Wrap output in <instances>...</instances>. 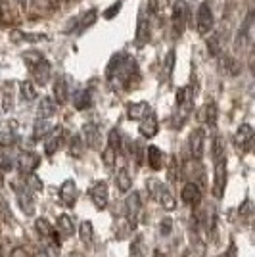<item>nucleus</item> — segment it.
Masks as SVG:
<instances>
[{
	"label": "nucleus",
	"instance_id": "nucleus-49",
	"mask_svg": "<svg viewBox=\"0 0 255 257\" xmlns=\"http://www.w3.org/2000/svg\"><path fill=\"white\" fill-rule=\"evenodd\" d=\"M253 58H255V46H253Z\"/></svg>",
	"mask_w": 255,
	"mask_h": 257
},
{
	"label": "nucleus",
	"instance_id": "nucleus-39",
	"mask_svg": "<svg viewBox=\"0 0 255 257\" xmlns=\"http://www.w3.org/2000/svg\"><path fill=\"white\" fill-rule=\"evenodd\" d=\"M173 69H175V50H169L167 58H165V71L169 77H173Z\"/></svg>",
	"mask_w": 255,
	"mask_h": 257
},
{
	"label": "nucleus",
	"instance_id": "nucleus-8",
	"mask_svg": "<svg viewBox=\"0 0 255 257\" xmlns=\"http://www.w3.org/2000/svg\"><path fill=\"white\" fill-rule=\"evenodd\" d=\"M39 163H41V158L35 154V152H22L18 158H16V167H18V171L25 175V177H29L35 173V169L39 167Z\"/></svg>",
	"mask_w": 255,
	"mask_h": 257
},
{
	"label": "nucleus",
	"instance_id": "nucleus-45",
	"mask_svg": "<svg viewBox=\"0 0 255 257\" xmlns=\"http://www.w3.org/2000/svg\"><path fill=\"white\" fill-rule=\"evenodd\" d=\"M37 257H48V253H46V251H41V253H39Z\"/></svg>",
	"mask_w": 255,
	"mask_h": 257
},
{
	"label": "nucleus",
	"instance_id": "nucleus-41",
	"mask_svg": "<svg viewBox=\"0 0 255 257\" xmlns=\"http://www.w3.org/2000/svg\"><path fill=\"white\" fill-rule=\"evenodd\" d=\"M160 228H161V236H167L171 234V230H173V221L171 219H163L160 223Z\"/></svg>",
	"mask_w": 255,
	"mask_h": 257
},
{
	"label": "nucleus",
	"instance_id": "nucleus-11",
	"mask_svg": "<svg viewBox=\"0 0 255 257\" xmlns=\"http://www.w3.org/2000/svg\"><path fill=\"white\" fill-rule=\"evenodd\" d=\"M188 22V4L186 0H175L173 4V23H175V31L181 35Z\"/></svg>",
	"mask_w": 255,
	"mask_h": 257
},
{
	"label": "nucleus",
	"instance_id": "nucleus-28",
	"mask_svg": "<svg viewBox=\"0 0 255 257\" xmlns=\"http://www.w3.org/2000/svg\"><path fill=\"white\" fill-rule=\"evenodd\" d=\"M52 125L48 119H37L35 121V127H33V137L35 140H44L50 133H52Z\"/></svg>",
	"mask_w": 255,
	"mask_h": 257
},
{
	"label": "nucleus",
	"instance_id": "nucleus-48",
	"mask_svg": "<svg viewBox=\"0 0 255 257\" xmlns=\"http://www.w3.org/2000/svg\"><path fill=\"white\" fill-rule=\"evenodd\" d=\"M18 2H20V4H25V2H27V0H18Z\"/></svg>",
	"mask_w": 255,
	"mask_h": 257
},
{
	"label": "nucleus",
	"instance_id": "nucleus-33",
	"mask_svg": "<svg viewBox=\"0 0 255 257\" xmlns=\"http://www.w3.org/2000/svg\"><path fill=\"white\" fill-rule=\"evenodd\" d=\"M211 158H213V161H217V160H221V158H224V139H223V137H215V139H213Z\"/></svg>",
	"mask_w": 255,
	"mask_h": 257
},
{
	"label": "nucleus",
	"instance_id": "nucleus-26",
	"mask_svg": "<svg viewBox=\"0 0 255 257\" xmlns=\"http://www.w3.org/2000/svg\"><path fill=\"white\" fill-rule=\"evenodd\" d=\"M200 119H202L207 127H215V125H217V106H215V102H207V104L202 107Z\"/></svg>",
	"mask_w": 255,
	"mask_h": 257
},
{
	"label": "nucleus",
	"instance_id": "nucleus-25",
	"mask_svg": "<svg viewBox=\"0 0 255 257\" xmlns=\"http://www.w3.org/2000/svg\"><path fill=\"white\" fill-rule=\"evenodd\" d=\"M56 107H58V104L50 96L41 98L39 107H37V119H50L56 113Z\"/></svg>",
	"mask_w": 255,
	"mask_h": 257
},
{
	"label": "nucleus",
	"instance_id": "nucleus-1",
	"mask_svg": "<svg viewBox=\"0 0 255 257\" xmlns=\"http://www.w3.org/2000/svg\"><path fill=\"white\" fill-rule=\"evenodd\" d=\"M137 77H139V64L133 56H129L125 52L115 54L106 67L107 85L115 92L131 88Z\"/></svg>",
	"mask_w": 255,
	"mask_h": 257
},
{
	"label": "nucleus",
	"instance_id": "nucleus-3",
	"mask_svg": "<svg viewBox=\"0 0 255 257\" xmlns=\"http://www.w3.org/2000/svg\"><path fill=\"white\" fill-rule=\"evenodd\" d=\"M148 190H150V196H152V198H154V200H156L163 209L173 211V209L177 207V200H175V196L171 194L169 186H167L165 182L158 181V179H150Z\"/></svg>",
	"mask_w": 255,
	"mask_h": 257
},
{
	"label": "nucleus",
	"instance_id": "nucleus-40",
	"mask_svg": "<svg viewBox=\"0 0 255 257\" xmlns=\"http://www.w3.org/2000/svg\"><path fill=\"white\" fill-rule=\"evenodd\" d=\"M81 144H83V139H81V137H75L73 142H71V154H75V156H81V154H83Z\"/></svg>",
	"mask_w": 255,
	"mask_h": 257
},
{
	"label": "nucleus",
	"instance_id": "nucleus-27",
	"mask_svg": "<svg viewBox=\"0 0 255 257\" xmlns=\"http://www.w3.org/2000/svg\"><path fill=\"white\" fill-rule=\"evenodd\" d=\"M146 156H148L150 167H152L154 171H160L161 167H163V152H161L158 146H148Z\"/></svg>",
	"mask_w": 255,
	"mask_h": 257
},
{
	"label": "nucleus",
	"instance_id": "nucleus-18",
	"mask_svg": "<svg viewBox=\"0 0 255 257\" xmlns=\"http://www.w3.org/2000/svg\"><path fill=\"white\" fill-rule=\"evenodd\" d=\"M16 190H18V202H20V205H22V209L27 215H31L33 209H35L33 190L27 186V184H23V186H16Z\"/></svg>",
	"mask_w": 255,
	"mask_h": 257
},
{
	"label": "nucleus",
	"instance_id": "nucleus-47",
	"mask_svg": "<svg viewBox=\"0 0 255 257\" xmlns=\"http://www.w3.org/2000/svg\"><path fill=\"white\" fill-rule=\"evenodd\" d=\"M251 94H253V96H255V85L251 86Z\"/></svg>",
	"mask_w": 255,
	"mask_h": 257
},
{
	"label": "nucleus",
	"instance_id": "nucleus-17",
	"mask_svg": "<svg viewBox=\"0 0 255 257\" xmlns=\"http://www.w3.org/2000/svg\"><path fill=\"white\" fill-rule=\"evenodd\" d=\"M152 113H154V109H152L148 102H133L127 107V115L133 121H142V119H146Z\"/></svg>",
	"mask_w": 255,
	"mask_h": 257
},
{
	"label": "nucleus",
	"instance_id": "nucleus-46",
	"mask_svg": "<svg viewBox=\"0 0 255 257\" xmlns=\"http://www.w3.org/2000/svg\"><path fill=\"white\" fill-rule=\"evenodd\" d=\"M219 257H232L230 253H223V255H219Z\"/></svg>",
	"mask_w": 255,
	"mask_h": 257
},
{
	"label": "nucleus",
	"instance_id": "nucleus-14",
	"mask_svg": "<svg viewBox=\"0 0 255 257\" xmlns=\"http://www.w3.org/2000/svg\"><path fill=\"white\" fill-rule=\"evenodd\" d=\"M253 20H255V12H249L247 16L244 18V23L240 25V29L236 33V39H234V48L236 50H242L247 43V35H249V27L253 25Z\"/></svg>",
	"mask_w": 255,
	"mask_h": 257
},
{
	"label": "nucleus",
	"instance_id": "nucleus-24",
	"mask_svg": "<svg viewBox=\"0 0 255 257\" xmlns=\"http://www.w3.org/2000/svg\"><path fill=\"white\" fill-rule=\"evenodd\" d=\"M69 98V83L67 77H58L54 81V100L56 104H65Z\"/></svg>",
	"mask_w": 255,
	"mask_h": 257
},
{
	"label": "nucleus",
	"instance_id": "nucleus-23",
	"mask_svg": "<svg viewBox=\"0 0 255 257\" xmlns=\"http://www.w3.org/2000/svg\"><path fill=\"white\" fill-rule=\"evenodd\" d=\"M139 131L144 139H154V137L158 135V131H160V121L156 117V113H152V115H148L146 119H142Z\"/></svg>",
	"mask_w": 255,
	"mask_h": 257
},
{
	"label": "nucleus",
	"instance_id": "nucleus-30",
	"mask_svg": "<svg viewBox=\"0 0 255 257\" xmlns=\"http://www.w3.org/2000/svg\"><path fill=\"white\" fill-rule=\"evenodd\" d=\"M115 186L119 188V192H129L131 186H133V179L125 167H121L115 175Z\"/></svg>",
	"mask_w": 255,
	"mask_h": 257
},
{
	"label": "nucleus",
	"instance_id": "nucleus-29",
	"mask_svg": "<svg viewBox=\"0 0 255 257\" xmlns=\"http://www.w3.org/2000/svg\"><path fill=\"white\" fill-rule=\"evenodd\" d=\"M56 228H58V232L64 236V238H71V236L75 234V225L69 215H60Z\"/></svg>",
	"mask_w": 255,
	"mask_h": 257
},
{
	"label": "nucleus",
	"instance_id": "nucleus-16",
	"mask_svg": "<svg viewBox=\"0 0 255 257\" xmlns=\"http://www.w3.org/2000/svg\"><path fill=\"white\" fill-rule=\"evenodd\" d=\"M217 65H219V71L228 77H234L240 73V62L236 58H232V56H228V54L219 56L217 58Z\"/></svg>",
	"mask_w": 255,
	"mask_h": 257
},
{
	"label": "nucleus",
	"instance_id": "nucleus-42",
	"mask_svg": "<svg viewBox=\"0 0 255 257\" xmlns=\"http://www.w3.org/2000/svg\"><path fill=\"white\" fill-rule=\"evenodd\" d=\"M177 167H179V163H177V158H173V160H171V167H169V179H171V181H177V179H179Z\"/></svg>",
	"mask_w": 255,
	"mask_h": 257
},
{
	"label": "nucleus",
	"instance_id": "nucleus-15",
	"mask_svg": "<svg viewBox=\"0 0 255 257\" xmlns=\"http://www.w3.org/2000/svg\"><path fill=\"white\" fill-rule=\"evenodd\" d=\"M60 200L65 207H73L75 205V202H77V184H75L73 179H67L60 186Z\"/></svg>",
	"mask_w": 255,
	"mask_h": 257
},
{
	"label": "nucleus",
	"instance_id": "nucleus-9",
	"mask_svg": "<svg viewBox=\"0 0 255 257\" xmlns=\"http://www.w3.org/2000/svg\"><path fill=\"white\" fill-rule=\"evenodd\" d=\"M140 211H142V200L139 192H131L125 200V217H127L129 225L137 226L139 223Z\"/></svg>",
	"mask_w": 255,
	"mask_h": 257
},
{
	"label": "nucleus",
	"instance_id": "nucleus-21",
	"mask_svg": "<svg viewBox=\"0 0 255 257\" xmlns=\"http://www.w3.org/2000/svg\"><path fill=\"white\" fill-rule=\"evenodd\" d=\"M62 139H64V128L54 127L52 133H50V135L44 139V154H46V156H52L54 152L60 148Z\"/></svg>",
	"mask_w": 255,
	"mask_h": 257
},
{
	"label": "nucleus",
	"instance_id": "nucleus-7",
	"mask_svg": "<svg viewBox=\"0 0 255 257\" xmlns=\"http://www.w3.org/2000/svg\"><path fill=\"white\" fill-rule=\"evenodd\" d=\"M215 25V18H213V12L209 8L207 2H202L200 8H198V16H196V29L200 35H207Z\"/></svg>",
	"mask_w": 255,
	"mask_h": 257
},
{
	"label": "nucleus",
	"instance_id": "nucleus-34",
	"mask_svg": "<svg viewBox=\"0 0 255 257\" xmlns=\"http://www.w3.org/2000/svg\"><path fill=\"white\" fill-rule=\"evenodd\" d=\"M20 90H22V98L25 102H33L37 98V86L29 83V81H23L20 85Z\"/></svg>",
	"mask_w": 255,
	"mask_h": 257
},
{
	"label": "nucleus",
	"instance_id": "nucleus-20",
	"mask_svg": "<svg viewBox=\"0 0 255 257\" xmlns=\"http://www.w3.org/2000/svg\"><path fill=\"white\" fill-rule=\"evenodd\" d=\"M83 139H85V144L92 150H98L100 144H102V135H100V128L96 127L94 123H88L83 128Z\"/></svg>",
	"mask_w": 255,
	"mask_h": 257
},
{
	"label": "nucleus",
	"instance_id": "nucleus-32",
	"mask_svg": "<svg viewBox=\"0 0 255 257\" xmlns=\"http://www.w3.org/2000/svg\"><path fill=\"white\" fill-rule=\"evenodd\" d=\"M207 50H209V54L215 56V58L223 56V35H221V33H215V35H211V37L207 39Z\"/></svg>",
	"mask_w": 255,
	"mask_h": 257
},
{
	"label": "nucleus",
	"instance_id": "nucleus-12",
	"mask_svg": "<svg viewBox=\"0 0 255 257\" xmlns=\"http://www.w3.org/2000/svg\"><path fill=\"white\" fill-rule=\"evenodd\" d=\"M88 196H90V200L94 202V205L98 209H104L109 202V190H107V184L104 181H98L94 182L92 186H90V190H88Z\"/></svg>",
	"mask_w": 255,
	"mask_h": 257
},
{
	"label": "nucleus",
	"instance_id": "nucleus-22",
	"mask_svg": "<svg viewBox=\"0 0 255 257\" xmlns=\"http://www.w3.org/2000/svg\"><path fill=\"white\" fill-rule=\"evenodd\" d=\"M150 35H152V29H150L148 18H146V14H140L139 23H137V37H135V44H137V46H144V44L150 41Z\"/></svg>",
	"mask_w": 255,
	"mask_h": 257
},
{
	"label": "nucleus",
	"instance_id": "nucleus-37",
	"mask_svg": "<svg viewBox=\"0 0 255 257\" xmlns=\"http://www.w3.org/2000/svg\"><path fill=\"white\" fill-rule=\"evenodd\" d=\"M115 160H117V152L113 150L111 146H106V150H104V154H102V161H104V165H106L107 169H113Z\"/></svg>",
	"mask_w": 255,
	"mask_h": 257
},
{
	"label": "nucleus",
	"instance_id": "nucleus-4",
	"mask_svg": "<svg viewBox=\"0 0 255 257\" xmlns=\"http://www.w3.org/2000/svg\"><path fill=\"white\" fill-rule=\"evenodd\" d=\"M192 107H194V86H182L177 90V117H179L177 127L186 121V117L190 115Z\"/></svg>",
	"mask_w": 255,
	"mask_h": 257
},
{
	"label": "nucleus",
	"instance_id": "nucleus-38",
	"mask_svg": "<svg viewBox=\"0 0 255 257\" xmlns=\"http://www.w3.org/2000/svg\"><path fill=\"white\" fill-rule=\"evenodd\" d=\"M16 142H18V137L14 133H8V131L0 133V148H10Z\"/></svg>",
	"mask_w": 255,
	"mask_h": 257
},
{
	"label": "nucleus",
	"instance_id": "nucleus-6",
	"mask_svg": "<svg viewBox=\"0 0 255 257\" xmlns=\"http://www.w3.org/2000/svg\"><path fill=\"white\" fill-rule=\"evenodd\" d=\"M203 144H205V131L202 127L194 128L188 137V156L192 161H200L203 158Z\"/></svg>",
	"mask_w": 255,
	"mask_h": 257
},
{
	"label": "nucleus",
	"instance_id": "nucleus-13",
	"mask_svg": "<svg viewBox=\"0 0 255 257\" xmlns=\"http://www.w3.org/2000/svg\"><path fill=\"white\" fill-rule=\"evenodd\" d=\"M181 196H182V202L186 205H190V207H198L200 202H202V190H200V186L196 182H186L182 186Z\"/></svg>",
	"mask_w": 255,
	"mask_h": 257
},
{
	"label": "nucleus",
	"instance_id": "nucleus-31",
	"mask_svg": "<svg viewBox=\"0 0 255 257\" xmlns=\"http://www.w3.org/2000/svg\"><path fill=\"white\" fill-rule=\"evenodd\" d=\"M73 106L77 107V109H86V107L92 106L90 90H86V88L77 90V92H75V98H73Z\"/></svg>",
	"mask_w": 255,
	"mask_h": 257
},
{
	"label": "nucleus",
	"instance_id": "nucleus-5",
	"mask_svg": "<svg viewBox=\"0 0 255 257\" xmlns=\"http://www.w3.org/2000/svg\"><path fill=\"white\" fill-rule=\"evenodd\" d=\"M226 158L215 161V169H213V196L217 200H221L226 188Z\"/></svg>",
	"mask_w": 255,
	"mask_h": 257
},
{
	"label": "nucleus",
	"instance_id": "nucleus-43",
	"mask_svg": "<svg viewBox=\"0 0 255 257\" xmlns=\"http://www.w3.org/2000/svg\"><path fill=\"white\" fill-rule=\"evenodd\" d=\"M119 8H121V2H117V4H113V8H111V10H107L106 14H104V16H106L107 20H109V18H113V16H115L117 12H119Z\"/></svg>",
	"mask_w": 255,
	"mask_h": 257
},
{
	"label": "nucleus",
	"instance_id": "nucleus-10",
	"mask_svg": "<svg viewBox=\"0 0 255 257\" xmlns=\"http://www.w3.org/2000/svg\"><path fill=\"white\" fill-rule=\"evenodd\" d=\"M255 142V128L251 125H240L238 131L234 133V144L238 146V148H242V150H249L251 146H253Z\"/></svg>",
	"mask_w": 255,
	"mask_h": 257
},
{
	"label": "nucleus",
	"instance_id": "nucleus-19",
	"mask_svg": "<svg viewBox=\"0 0 255 257\" xmlns=\"http://www.w3.org/2000/svg\"><path fill=\"white\" fill-rule=\"evenodd\" d=\"M35 228H37V232L43 236V238H50L56 246H60V232H58V228H54L44 217L41 219H37V223H35Z\"/></svg>",
	"mask_w": 255,
	"mask_h": 257
},
{
	"label": "nucleus",
	"instance_id": "nucleus-44",
	"mask_svg": "<svg viewBox=\"0 0 255 257\" xmlns=\"http://www.w3.org/2000/svg\"><path fill=\"white\" fill-rule=\"evenodd\" d=\"M154 257H167V255H165L161 249H156V251H154Z\"/></svg>",
	"mask_w": 255,
	"mask_h": 257
},
{
	"label": "nucleus",
	"instance_id": "nucleus-2",
	"mask_svg": "<svg viewBox=\"0 0 255 257\" xmlns=\"http://www.w3.org/2000/svg\"><path fill=\"white\" fill-rule=\"evenodd\" d=\"M23 62L27 64V69L31 71L33 81L37 85L44 86L50 81V77H52V65H50V62L41 52H37V50L25 52L23 54Z\"/></svg>",
	"mask_w": 255,
	"mask_h": 257
},
{
	"label": "nucleus",
	"instance_id": "nucleus-36",
	"mask_svg": "<svg viewBox=\"0 0 255 257\" xmlns=\"http://www.w3.org/2000/svg\"><path fill=\"white\" fill-rule=\"evenodd\" d=\"M107 146H111L117 154L121 152V146H123V144H121V135H119L117 128H111V131H109V135H107Z\"/></svg>",
	"mask_w": 255,
	"mask_h": 257
},
{
	"label": "nucleus",
	"instance_id": "nucleus-35",
	"mask_svg": "<svg viewBox=\"0 0 255 257\" xmlns=\"http://www.w3.org/2000/svg\"><path fill=\"white\" fill-rule=\"evenodd\" d=\"M79 234H81V240L88 244L90 240H92V234H94V230H92V223L90 221H83L81 226H79Z\"/></svg>",
	"mask_w": 255,
	"mask_h": 257
}]
</instances>
